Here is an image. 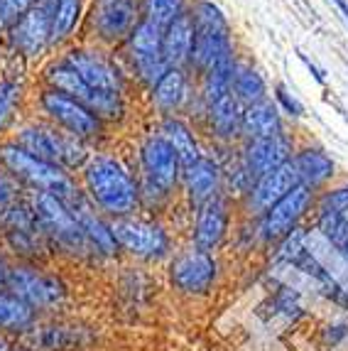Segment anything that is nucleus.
Here are the masks:
<instances>
[{
    "label": "nucleus",
    "mask_w": 348,
    "mask_h": 351,
    "mask_svg": "<svg viewBox=\"0 0 348 351\" xmlns=\"http://www.w3.org/2000/svg\"><path fill=\"white\" fill-rule=\"evenodd\" d=\"M79 187L105 219L140 214V182L135 165L113 150H96L79 175Z\"/></svg>",
    "instance_id": "obj_1"
},
{
    "label": "nucleus",
    "mask_w": 348,
    "mask_h": 351,
    "mask_svg": "<svg viewBox=\"0 0 348 351\" xmlns=\"http://www.w3.org/2000/svg\"><path fill=\"white\" fill-rule=\"evenodd\" d=\"M37 86L54 88V91H62V94L86 104L113 130L123 128L130 118V96L108 94V91H96V88L86 86L79 71L62 54H52L47 62H42L37 69Z\"/></svg>",
    "instance_id": "obj_2"
},
{
    "label": "nucleus",
    "mask_w": 348,
    "mask_h": 351,
    "mask_svg": "<svg viewBox=\"0 0 348 351\" xmlns=\"http://www.w3.org/2000/svg\"><path fill=\"white\" fill-rule=\"evenodd\" d=\"M8 138L12 143H18L29 155L47 160V162L52 165H59L62 170L71 172V175H79L86 167V162L91 160L93 152H96V147L79 141L74 135L62 133L59 128L42 121L35 113L20 118Z\"/></svg>",
    "instance_id": "obj_3"
},
{
    "label": "nucleus",
    "mask_w": 348,
    "mask_h": 351,
    "mask_svg": "<svg viewBox=\"0 0 348 351\" xmlns=\"http://www.w3.org/2000/svg\"><path fill=\"white\" fill-rule=\"evenodd\" d=\"M29 108L42 121L52 123L62 133L74 135L79 141L88 143L96 150H103L113 141V128H108L86 104L71 99L62 91L37 86L35 94L29 96Z\"/></svg>",
    "instance_id": "obj_4"
},
{
    "label": "nucleus",
    "mask_w": 348,
    "mask_h": 351,
    "mask_svg": "<svg viewBox=\"0 0 348 351\" xmlns=\"http://www.w3.org/2000/svg\"><path fill=\"white\" fill-rule=\"evenodd\" d=\"M192 20L197 27V40H194V54L189 62V71L201 76L216 64L236 62L240 57L236 47V35L228 15L216 5L214 0H192Z\"/></svg>",
    "instance_id": "obj_5"
},
{
    "label": "nucleus",
    "mask_w": 348,
    "mask_h": 351,
    "mask_svg": "<svg viewBox=\"0 0 348 351\" xmlns=\"http://www.w3.org/2000/svg\"><path fill=\"white\" fill-rule=\"evenodd\" d=\"M0 167L8 175L15 177L27 192H45L64 202H71L76 194L82 192L76 175L62 170L59 165L29 155L18 143H12L10 138L0 141Z\"/></svg>",
    "instance_id": "obj_6"
},
{
    "label": "nucleus",
    "mask_w": 348,
    "mask_h": 351,
    "mask_svg": "<svg viewBox=\"0 0 348 351\" xmlns=\"http://www.w3.org/2000/svg\"><path fill=\"white\" fill-rule=\"evenodd\" d=\"M140 20V0H88L76 42L116 52Z\"/></svg>",
    "instance_id": "obj_7"
},
{
    "label": "nucleus",
    "mask_w": 348,
    "mask_h": 351,
    "mask_svg": "<svg viewBox=\"0 0 348 351\" xmlns=\"http://www.w3.org/2000/svg\"><path fill=\"white\" fill-rule=\"evenodd\" d=\"M57 54H62L79 71V76L84 79L86 86L121 96L133 94V76L128 74V69L118 59L116 52L93 47V45H86V42H74V45H69V47Z\"/></svg>",
    "instance_id": "obj_8"
},
{
    "label": "nucleus",
    "mask_w": 348,
    "mask_h": 351,
    "mask_svg": "<svg viewBox=\"0 0 348 351\" xmlns=\"http://www.w3.org/2000/svg\"><path fill=\"white\" fill-rule=\"evenodd\" d=\"M27 199L35 209L54 253L62 251L74 258H96L82 223H79V219L74 217V211L64 199L45 192H27Z\"/></svg>",
    "instance_id": "obj_9"
},
{
    "label": "nucleus",
    "mask_w": 348,
    "mask_h": 351,
    "mask_svg": "<svg viewBox=\"0 0 348 351\" xmlns=\"http://www.w3.org/2000/svg\"><path fill=\"white\" fill-rule=\"evenodd\" d=\"M128 74L133 76L135 88L147 91L155 86V82L167 71V64L162 59V29L157 25L140 20L135 29L125 37L121 47L116 49Z\"/></svg>",
    "instance_id": "obj_10"
},
{
    "label": "nucleus",
    "mask_w": 348,
    "mask_h": 351,
    "mask_svg": "<svg viewBox=\"0 0 348 351\" xmlns=\"http://www.w3.org/2000/svg\"><path fill=\"white\" fill-rule=\"evenodd\" d=\"M135 172H138L140 182H147L152 187L162 189V192L172 194L179 199V187H182V165L179 155L172 150L162 135L155 130H147L135 145Z\"/></svg>",
    "instance_id": "obj_11"
},
{
    "label": "nucleus",
    "mask_w": 348,
    "mask_h": 351,
    "mask_svg": "<svg viewBox=\"0 0 348 351\" xmlns=\"http://www.w3.org/2000/svg\"><path fill=\"white\" fill-rule=\"evenodd\" d=\"M113 234H116L121 253L138 258V261H164L174 253L172 231L162 223V219L147 217V214H135V217L116 219L113 221Z\"/></svg>",
    "instance_id": "obj_12"
},
{
    "label": "nucleus",
    "mask_w": 348,
    "mask_h": 351,
    "mask_svg": "<svg viewBox=\"0 0 348 351\" xmlns=\"http://www.w3.org/2000/svg\"><path fill=\"white\" fill-rule=\"evenodd\" d=\"M0 236L5 241L8 251L20 258V263H40L42 258L54 253L27 197L20 199L0 219Z\"/></svg>",
    "instance_id": "obj_13"
},
{
    "label": "nucleus",
    "mask_w": 348,
    "mask_h": 351,
    "mask_svg": "<svg viewBox=\"0 0 348 351\" xmlns=\"http://www.w3.org/2000/svg\"><path fill=\"white\" fill-rule=\"evenodd\" d=\"M0 45L23 66L47 62L54 54L52 42H49V10L40 5L27 10L23 18H18L5 29Z\"/></svg>",
    "instance_id": "obj_14"
},
{
    "label": "nucleus",
    "mask_w": 348,
    "mask_h": 351,
    "mask_svg": "<svg viewBox=\"0 0 348 351\" xmlns=\"http://www.w3.org/2000/svg\"><path fill=\"white\" fill-rule=\"evenodd\" d=\"M145 99L155 118L186 116L189 121H197L203 108L197 94V79L189 69H167L155 86L145 91Z\"/></svg>",
    "instance_id": "obj_15"
},
{
    "label": "nucleus",
    "mask_w": 348,
    "mask_h": 351,
    "mask_svg": "<svg viewBox=\"0 0 348 351\" xmlns=\"http://www.w3.org/2000/svg\"><path fill=\"white\" fill-rule=\"evenodd\" d=\"M314 199H316V192H312L304 184H297L295 189H290V192L284 194L282 199L275 202L262 217L256 219L260 243L273 248L277 241H282L284 236H290L295 228L304 226L307 219H312Z\"/></svg>",
    "instance_id": "obj_16"
},
{
    "label": "nucleus",
    "mask_w": 348,
    "mask_h": 351,
    "mask_svg": "<svg viewBox=\"0 0 348 351\" xmlns=\"http://www.w3.org/2000/svg\"><path fill=\"white\" fill-rule=\"evenodd\" d=\"M236 211H238V204L228 194H219L211 202L194 209L192 223H189V243L209 253L219 251L231 236Z\"/></svg>",
    "instance_id": "obj_17"
},
{
    "label": "nucleus",
    "mask_w": 348,
    "mask_h": 351,
    "mask_svg": "<svg viewBox=\"0 0 348 351\" xmlns=\"http://www.w3.org/2000/svg\"><path fill=\"white\" fill-rule=\"evenodd\" d=\"M5 287L35 310L57 307L66 298V285L62 278L45 270L40 263H12Z\"/></svg>",
    "instance_id": "obj_18"
},
{
    "label": "nucleus",
    "mask_w": 348,
    "mask_h": 351,
    "mask_svg": "<svg viewBox=\"0 0 348 351\" xmlns=\"http://www.w3.org/2000/svg\"><path fill=\"white\" fill-rule=\"evenodd\" d=\"M219 278V261L201 248H184L169 261V282L184 295H206Z\"/></svg>",
    "instance_id": "obj_19"
},
{
    "label": "nucleus",
    "mask_w": 348,
    "mask_h": 351,
    "mask_svg": "<svg viewBox=\"0 0 348 351\" xmlns=\"http://www.w3.org/2000/svg\"><path fill=\"white\" fill-rule=\"evenodd\" d=\"M219 194H223V165L214 152H203L182 172L179 197L186 211H194Z\"/></svg>",
    "instance_id": "obj_20"
},
{
    "label": "nucleus",
    "mask_w": 348,
    "mask_h": 351,
    "mask_svg": "<svg viewBox=\"0 0 348 351\" xmlns=\"http://www.w3.org/2000/svg\"><path fill=\"white\" fill-rule=\"evenodd\" d=\"M295 150V135H292V130H287V133L273 135V138L238 143V160L243 165L245 175L250 177V182H256L267 172H273L275 167H279V165L290 162Z\"/></svg>",
    "instance_id": "obj_21"
},
{
    "label": "nucleus",
    "mask_w": 348,
    "mask_h": 351,
    "mask_svg": "<svg viewBox=\"0 0 348 351\" xmlns=\"http://www.w3.org/2000/svg\"><path fill=\"white\" fill-rule=\"evenodd\" d=\"M297 184H299V177H297L295 165L290 160V162L279 165L273 172H267L260 180L253 182L250 189L245 192V197L238 202V211L248 219L262 217L275 202L282 199L284 194L290 192V189H295Z\"/></svg>",
    "instance_id": "obj_22"
},
{
    "label": "nucleus",
    "mask_w": 348,
    "mask_h": 351,
    "mask_svg": "<svg viewBox=\"0 0 348 351\" xmlns=\"http://www.w3.org/2000/svg\"><path fill=\"white\" fill-rule=\"evenodd\" d=\"M199 133H203L214 145H238L240 125H243V106L233 99V94L206 104L201 116L194 121Z\"/></svg>",
    "instance_id": "obj_23"
},
{
    "label": "nucleus",
    "mask_w": 348,
    "mask_h": 351,
    "mask_svg": "<svg viewBox=\"0 0 348 351\" xmlns=\"http://www.w3.org/2000/svg\"><path fill=\"white\" fill-rule=\"evenodd\" d=\"M292 165H295L297 177H299V184L309 187L312 192H321L331 182L338 180L336 160L331 158V152L319 143L297 145L295 155H292Z\"/></svg>",
    "instance_id": "obj_24"
},
{
    "label": "nucleus",
    "mask_w": 348,
    "mask_h": 351,
    "mask_svg": "<svg viewBox=\"0 0 348 351\" xmlns=\"http://www.w3.org/2000/svg\"><path fill=\"white\" fill-rule=\"evenodd\" d=\"M74 211V217L82 223L84 234H86L88 243H91L96 258H116L121 253L118 248L116 234H113V221L105 219L91 202L84 197V192H79L71 202H66Z\"/></svg>",
    "instance_id": "obj_25"
},
{
    "label": "nucleus",
    "mask_w": 348,
    "mask_h": 351,
    "mask_svg": "<svg viewBox=\"0 0 348 351\" xmlns=\"http://www.w3.org/2000/svg\"><path fill=\"white\" fill-rule=\"evenodd\" d=\"M155 133H160L164 141L172 145V150L179 155L182 165L194 162L197 158H201L203 145H201V135L194 121H189L186 116H169V118H155V125H152Z\"/></svg>",
    "instance_id": "obj_26"
},
{
    "label": "nucleus",
    "mask_w": 348,
    "mask_h": 351,
    "mask_svg": "<svg viewBox=\"0 0 348 351\" xmlns=\"http://www.w3.org/2000/svg\"><path fill=\"white\" fill-rule=\"evenodd\" d=\"M88 0H57L49 10V42L52 52H62L79 40Z\"/></svg>",
    "instance_id": "obj_27"
},
{
    "label": "nucleus",
    "mask_w": 348,
    "mask_h": 351,
    "mask_svg": "<svg viewBox=\"0 0 348 351\" xmlns=\"http://www.w3.org/2000/svg\"><path fill=\"white\" fill-rule=\"evenodd\" d=\"M194 40H197V27H194L192 12L179 15L162 29V59L167 69H189Z\"/></svg>",
    "instance_id": "obj_28"
},
{
    "label": "nucleus",
    "mask_w": 348,
    "mask_h": 351,
    "mask_svg": "<svg viewBox=\"0 0 348 351\" xmlns=\"http://www.w3.org/2000/svg\"><path fill=\"white\" fill-rule=\"evenodd\" d=\"M290 130V121L279 113L273 96L260 104L245 106L243 108V125H240V143L260 141V138H273Z\"/></svg>",
    "instance_id": "obj_29"
},
{
    "label": "nucleus",
    "mask_w": 348,
    "mask_h": 351,
    "mask_svg": "<svg viewBox=\"0 0 348 351\" xmlns=\"http://www.w3.org/2000/svg\"><path fill=\"white\" fill-rule=\"evenodd\" d=\"M29 88L23 74L0 76V141L10 135L29 106Z\"/></svg>",
    "instance_id": "obj_30"
},
{
    "label": "nucleus",
    "mask_w": 348,
    "mask_h": 351,
    "mask_svg": "<svg viewBox=\"0 0 348 351\" xmlns=\"http://www.w3.org/2000/svg\"><path fill=\"white\" fill-rule=\"evenodd\" d=\"M270 91H273V88H270V84H267L265 74H262L250 59L240 57L238 64H236V71H233V79H231L233 99L245 108V106L260 104V101L270 99Z\"/></svg>",
    "instance_id": "obj_31"
},
{
    "label": "nucleus",
    "mask_w": 348,
    "mask_h": 351,
    "mask_svg": "<svg viewBox=\"0 0 348 351\" xmlns=\"http://www.w3.org/2000/svg\"><path fill=\"white\" fill-rule=\"evenodd\" d=\"M35 315H37L35 307H29L25 300H20L18 295H12L8 287L0 290V329L23 332V329L32 327Z\"/></svg>",
    "instance_id": "obj_32"
},
{
    "label": "nucleus",
    "mask_w": 348,
    "mask_h": 351,
    "mask_svg": "<svg viewBox=\"0 0 348 351\" xmlns=\"http://www.w3.org/2000/svg\"><path fill=\"white\" fill-rule=\"evenodd\" d=\"M192 0H140V10H142V20L157 25L164 29L169 23L189 12Z\"/></svg>",
    "instance_id": "obj_33"
},
{
    "label": "nucleus",
    "mask_w": 348,
    "mask_h": 351,
    "mask_svg": "<svg viewBox=\"0 0 348 351\" xmlns=\"http://www.w3.org/2000/svg\"><path fill=\"white\" fill-rule=\"evenodd\" d=\"M348 211V180L331 182L329 187L316 192L314 199V214H346Z\"/></svg>",
    "instance_id": "obj_34"
},
{
    "label": "nucleus",
    "mask_w": 348,
    "mask_h": 351,
    "mask_svg": "<svg viewBox=\"0 0 348 351\" xmlns=\"http://www.w3.org/2000/svg\"><path fill=\"white\" fill-rule=\"evenodd\" d=\"M270 96H273L279 113H282L287 121H299V118H304V104L292 94V88L287 86V84L277 82L273 86V91H270Z\"/></svg>",
    "instance_id": "obj_35"
},
{
    "label": "nucleus",
    "mask_w": 348,
    "mask_h": 351,
    "mask_svg": "<svg viewBox=\"0 0 348 351\" xmlns=\"http://www.w3.org/2000/svg\"><path fill=\"white\" fill-rule=\"evenodd\" d=\"M25 197H27V189L0 167V219L5 217L8 211L18 204L20 199H25Z\"/></svg>",
    "instance_id": "obj_36"
},
{
    "label": "nucleus",
    "mask_w": 348,
    "mask_h": 351,
    "mask_svg": "<svg viewBox=\"0 0 348 351\" xmlns=\"http://www.w3.org/2000/svg\"><path fill=\"white\" fill-rule=\"evenodd\" d=\"M37 5V0H0V25L10 27L18 18H23L25 12L32 10Z\"/></svg>",
    "instance_id": "obj_37"
},
{
    "label": "nucleus",
    "mask_w": 348,
    "mask_h": 351,
    "mask_svg": "<svg viewBox=\"0 0 348 351\" xmlns=\"http://www.w3.org/2000/svg\"><path fill=\"white\" fill-rule=\"evenodd\" d=\"M10 268H12V261L3 248H0V290L8 285V276H10Z\"/></svg>",
    "instance_id": "obj_38"
},
{
    "label": "nucleus",
    "mask_w": 348,
    "mask_h": 351,
    "mask_svg": "<svg viewBox=\"0 0 348 351\" xmlns=\"http://www.w3.org/2000/svg\"><path fill=\"white\" fill-rule=\"evenodd\" d=\"M299 57H302V62H304V64H307V69H309V71H312V74H314V79H316V82H319V84H324V82H326L324 71H321L319 66L314 64V62H309V59H307V54H299Z\"/></svg>",
    "instance_id": "obj_39"
},
{
    "label": "nucleus",
    "mask_w": 348,
    "mask_h": 351,
    "mask_svg": "<svg viewBox=\"0 0 348 351\" xmlns=\"http://www.w3.org/2000/svg\"><path fill=\"white\" fill-rule=\"evenodd\" d=\"M331 3L336 5V10L341 12L343 20H346V23H348V0H331Z\"/></svg>",
    "instance_id": "obj_40"
},
{
    "label": "nucleus",
    "mask_w": 348,
    "mask_h": 351,
    "mask_svg": "<svg viewBox=\"0 0 348 351\" xmlns=\"http://www.w3.org/2000/svg\"><path fill=\"white\" fill-rule=\"evenodd\" d=\"M336 253H338V258H341V263L348 268V241H346V243H343L341 248H336Z\"/></svg>",
    "instance_id": "obj_41"
},
{
    "label": "nucleus",
    "mask_w": 348,
    "mask_h": 351,
    "mask_svg": "<svg viewBox=\"0 0 348 351\" xmlns=\"http://www.w3.org/2000/svg\"><path fill=\"white\" fill-rule=\"evenodd\" d=\"M0 351H10V349L5 346V341H0Z\"/></svg>",
    "instance_id": "obj_42"
}]
</instances>
